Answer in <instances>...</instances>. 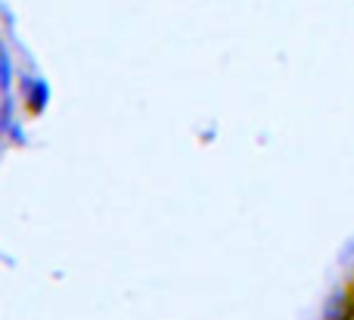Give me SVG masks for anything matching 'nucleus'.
Returning a JSON list of instances; mask_svg holds the SVG:
<instances>
[{
  "label": "nucleus",
  "instance_id": "obj_2",
  "mask_svg": "<svg viewBox=\"0 0 354 320\" xmlns=\"http://www.w3.org/2000/svg\"><path fill=\"white\" fill-rule=\"evenodd\" d=\"M348 290H351V299H354V283H351V286H348Z\"/></svg>",
  "mask_w": 354,
  "mask_h": 320
},
{
  "label": "nucleus",
  "instance_id": "obj_1",
  "mask_svg": "<svg viewBox=\"0 0 354 320\" xmlns=\"http://www.w3.org/2000/svg\"><path fill=\"white\" fill-rule=\"evenodd\" d=\"M324 320H354V299L351 290H339L326 299Z\"/></svg>",
  "mask_w": 354,
  "mask_h": 320
}]
</instances>
